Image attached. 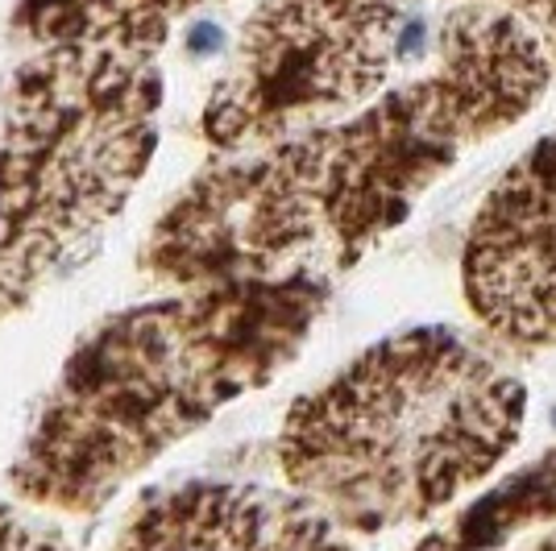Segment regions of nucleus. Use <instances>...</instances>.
<instances>
[{"instance_id": "nucleus-1", "label": "nucleus", "mask_w": 556, "mask_h": 551, "mask_svg": "<svg viewBox=\"0 0 556 551\" xmlns=\"http://www.w3.org/2000/svg\"><path fill=\"white\" fill-rule=\"evenodd\" d=\"M553 63L490 0L444 13L437 54L370 104L204 166L141 241V274L166 286L325 278L357 266L465 150L528 116Z\"/></svg>"}, {"instance_id": "nucleus-2", "label": "nucleus", "mask_w": 556, "mask_h": 551, "mask_svg": "<svg viewBox=\"0 0 556 551\" xmlns=\"http://www.w3.org/2000/svg\"><path fill=\"white\" fill-rule=\"evenodd\" d=\"M328 307L325 278H245L100 320L67 353L9 464L25 505L96 514L229 402L295 361Z\"/></svg>"}, {"instance_id": "nucleus-3", "label": "nucleus", "mask_w": 556, "mask_h": 551, "mask_svg": "<svg viewBox=\"0 0 556 551\" xmlns=\"http://www.w3.org/2000/svg\"><path fill=\"white\" fill-rule=\"evenodd\" d=\"M528 390L448 328L399 332L291 402L278 469L345 535L428 523L523 436Z\"/></svg>"}, {"instance_id": "nucleus-4", "label": "nucleus", "mask_w": 556, "mask_h": 551, "mask_svg": "<svg viewBox=\"0 0 556 551\" xmlns=\"http://www.w3.org/2000/svg\"><path fill=\"white\" fill-rule=\"evenodd\" d=\"M150 42H47L0 92V323L88 245L150 170L163 67Z\"/></svg>"}, {"instance_id": "nucleus-5", "label": "nucleus", "mask_w": 556, "mask_h": 551, "mask_svg": "<svg viewBox=\"0 0 556 551\" xmlns=\"http://www.w3.org/2000/svg\"><path fill=\"white\" fill-rule=\"evenodd\" d=\"M403 38L399 0H262L245 17L200 133L220 154L257 150L370 104Z\"/></svg>"}, {"instance_id": "nucleus-6", "label": "nucleus", "mask_w": 556, "mask_h": 551, "mask_svg": "<svg viewBox=\"0 0 556 551\" xmlns=\"http://www.w3.org/2000/svg\"><path fill=\"white\" fill-rule=\"evenodd\" d=\"M465 303L519 348H556V133L494 183L465 241Z\"/></svg>"}, {"instance_id": "nucleus-7", "label": "nucleus", "mask_w": 556, "mask_h": 551, "mask_svg": "<svg viewBox=\"0 0 556 551\" xmlns=\"http://www.w3.org/2000/svg\"><path fill=\"white\" fill-rule=\"evenodd\" d=\"M113 551H353V539L291 489L187 482L141 498Z\"/></svg>"}, {"instance_id": "nucleus-8", "label": "nucleus", "mask_w": 556, "mask_h": 551, "mask_svg": "<svg viewBox=\"0 0 556 551\" xmlns=\"http://www.w3.org/2000/svg\"><path fill=\"white\" fill-rule=\"evenodd\" d=\"M220 0H22L13 25L29 42H75V38H113L166 47L170 25Z\"/></svg>"}, {"instance_id": "nucleus-9", "label": "nucleus", "mask_w": 556, "mask_h": 551, "mask_svg": "<svg viewBox=\"0 0 556 551\" xmlns=\"http://www.w3.org/2000/svg\"><path fill=\"white\" fill-rule=\"evenodd\" d=\"M535 523H556V452L519 469L482 502L462 510L448 527L424 539L419 551H494L507 535Z\"/></svg>"}, {"instance_id": "nucleus-10", "label": "nucleus", "mask_w": 556, "mask_h": 551, "mask_svg": "<svg viewBox=\"0 0 556 551\" xmlns=\"http://www.w3.org/2000/svg\"><path fill=\"white\" fill-rule=\"evenodd\" d=\"M0 551H75L63 530L0 498Z\"/></svg>"}, {"instance_id": "nucleus-11", "label": "nucleus", "mask_w": 556, "mask_h": 551, "mask_svg": "<svg viewBox=\"0 0 556 551\" xmlns=\"http://www.w3.org/2000/svg\"><path fill=\"white\" fill-rule=\"evenodd\" d=\"M490 4L507 9V13H515L519 22L528 25L556 71V0H490Z\"/></svg>"}, {"instance_id": "nucleus-12", "label": "nucleus", "mask_w": 556, "mask_h": 551, "mask_svg": "<svg viewBox=\"0 0 556 551\" xmlns=\"http://www.w3.org/2000/svg\"><path fill=\"white\" fill-rule=\"evenodd\" d=\"M519 551H556V527H553V530H544L540 539H532L528 548H519Z\"/></svg>"}]
</instances>
